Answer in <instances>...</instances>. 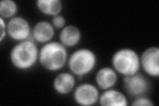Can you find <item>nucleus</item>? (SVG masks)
<instances>
[{
  "instance_id": "6e6552de",
  "label": "nucleus",
  "mask_w": 159,
  "mask_h": 106,
  "mask_svg": "<svg viewBox=\"0 0 159 106\" xmlns=\"http://www.w3.org/2000/svg\"><path fill=\"white\" fill-rule=\"evenodd\" d=\"M123 84L127 93L135 98L142 96L148 90L149 84L147 79L139 73L124 76Z\"/></svg>"
},
{
  "instance_id": "9b49d317",
  "label": "nucleus",
  "mask_w": 159,
  "mask_h": 106,
  "mask_svg": "<svg viewBox=\"0 0 159 106\" xmlns=\"http://www.w3.org/2000/svg\"><path fill=\"white\" fill-rule=\"evenodd\" d=\"M117 81V74L115 70L110 67H103L99 69L96 75L98 86L106 90L112 88Z\"/></svg>"
},
{
  "instance_id": "f3484780",
  "label": "nucleus",
  "mask_w": 159,
  "mask_h": 106,
  "mask_svg": "<svg viewBox=\"0 0 159 106\" xmlns=\"http://www.w3.org/2000/svg\"><path fill=\"white\" fill-rule=\"evenodd\" d=\"M52 24L54 27L57 29H62L65 27L66 19L61 15L54 16L52 19Z\"/></svg>"
},
{
  "instance_id": "20e7f679",
  "label": "nucleus",
  "mask_w": 159,
  "mask_h": 106,
  "mask_svg": "<svg viewBox=\"0 0 159 106\" xmlns=\"http://www.w3.org/2000/svg\"><path fill=\"white\" fill-rule=\"evenodd\" d=\"M97 63L96 54L88 48H80L73 52L68 58V67L71 73L78 79L91 72Z\"/></svg>"
},
{
  "instance_id": "39448f33",
  "label": "nucleus",
  "mask_w": 159,
  "mask_h": 106,
  "mask_svg": "<svg viewBox=\"0 0 159 106\" xmlns=\"http://www.w3.org/2000/svg\"><path fill=\"white\" fill-rule=\"evenodd\" d=\"M7 33L14 41L21 42L31 39L32 30L27 20L23 17L15 16L7 23Z\"/></svg>"
},
{
  "instance_id": "a211bd4d",
  "label": "nucleus",
  "mask_w": 159,
  "mask_h": 106,
  "mask_svg": "<svg viewBox=\"0 0 159 106\" xmlns=\"http://www.w3.org/2000/svg\"><path fill=\"white\" fill-rule=\"evenodd\" d=\"M0 28H1V36H0V42H2L7 35V24L4 19L0 17Z\"/></svg>"
},
{
  "instance_id": "4468645a",
  "label": "nucleus",
  "mask_w": 159,
  "mask_h": 106,
  "mask_svg": "<svg viewBox=\"0 0 159 106\" xmlns=\"http://www.w3.org/2000/svg\"><path fill=\"white\" fill-rule=\"evenodd\" d=\"M36 6L42 13L51 16L59 15L62 9L61 0H37Z\"/></svg>"
},
{
  "instance_id": "f257e3e1",
  "label": "nucleus",
  "mask_w": 159,
  "mask_h": 106,
  "mask_svg": "<svg viewBox=\"0 0 159 106\" xmlns=\"http://www.w3.org/2000/svg\"><path fill=\"white\" fill-rule=\"evenodd\" d=\"M67 60V49L61 43L50 41L44 44L39 50V61L48 71L56 72L61 70Z\"/></svg>"
},
{
  "instance_id": "f8f14e48",
  "label": "nucleus",
  "mask_w": 159,
  "mask_h": 106,
  "mask_svg": "<svg viewBox=\"0 0 159 106\" xmlns=\"http://www.w3.org/2000/svg\"><path fill=\"white\" fill-rule=\"evenodd\" d=\"M98 101L103 106H127L128 105L125 95L119 91L112 88L104 91Z\"/></svg>"
},
{
  "instance_id": "dca6fc26",
  "label": "nucleus",
  "mask_w": 159,
  "mask_h": 106,
  "mask_svg": "<svg viewBox=\"0 0 159 106\" xmlns=\"http://www.w3.org/2000/svg\"><path fill=\"white\" fill-rule=\"evenodd\" d=\"M133 106H153L154 103L152 101L146 97H143V95L140 97H137L132 103Z\"/></svg>"
},
{
  "instance_id": "2eb2a0df",
  "label": "nucleus",
  "mask_w": 159,
  "mask_h": 106,
  "mask_svg": "<svg viewBox=\"0 0 159 106\" xmlns=\"http://www.w3.org/2000/svg\"><path fill=\"white\" fill-rule=\"evenodd\" d=\"M17 10V4L13 0H2L0 2V16L4 19L14 17Z\"/></svg>"
},
{
  "instance_id": "f03ea898",
  "label": "nucleus",
  "mask_w": 159,
  "mask_h": 106,
  "mask_svg": "<svg viewBox=\"0 0 159 106\" xmlns=\"http://www.w3.org/2000/svg\"><path fill=\"white\" fill-rule=\"evenodd\" d=\"M39 49L33 39L19 42L10 51L9 58L14 67L21 70L33 68L39 60Z\"/></svg>"
},
{
  "instance_id": "1a4fd4ad",
  "label": "nucleus",
  "mask_w": 159,
  "mask_h": 106,
  "mask_svg": "<svg viewBox=\"0 0 159 106\" xmlns=\"http://www.w3.org/2000/svg\"><path fill=\"white\" fill-rule=\"evenodd\" d=\"M54 35V27L52 23L41 21L34 25L31 38L34 42L45 44L50 42Z\"/></svg>"
},
{
  "instance_id": "ddd939ff",
  "label": "nucleus",
  "mask_w": 159,
  "mask_h": 106,
  "mask_svg": "<svg viewBox=\"0 0 159 106\" xmlns=\"http://www.w3.org/2000/svg\"><path fill=\"white\" fill-rule=\"evenodd\" d=\"M81 31L75 25H66L60 33V43L66 47H72L79 43L81 39Z\"/></svg>"
},
{
  "instance_id": "423d86ee",
  "label": "nucleus",
  "mask_w": 159,
  "mask_h": 106,
  "mask_svg": "<svg viewBox=\"0 0 159 106\" xmlns=\"http://www.w3.org/2000/svg\"><path fill=\"white\" fill-rule=\"evenodd\" d=\"M99 91L96 85L89 83L79 85L74 92V99L78 105H93L99 100Z\"/></svg>"
},
{
  "instance_id": "7ed1b4c3",
  "label": "nucleus",
  "mask_w": 159,
  "mask_h": 106,
  "mask_svg": "<svg viewBox=\"0 0 159 106\" xmlns=\"http://www.w3.org/2000/svg\"><path fill=\"white\" fill-rule=\"evenodd\" d=\"M111 62L116 72L123 76L136 74L141 67L140 57L135 50L129 48H121L113 54Z\"/></svg>"
},
{
  "instance_id": "0eeeda50",
  "label": "nucleus",
  "mask_w": 159,
  "mask_h": 106,
  "mask_svg": "<svg viewBox=\"0 0 159 106\" xmlns=\"http://www.w3.org/2000/svg\"><path fill=\"white\" fill-rule=\"evenodd\" d=\"M141 66L145 72L151 77L159 76V48L157 47H148L140 57Z\"/></svg>"
},
{
  "instance_id": "9d476101",
  "label": "nucleus",
  "mask_w": 159,
  "mask_h": 106,
  "mask_svg": "<svg viewBox=\"0 0 159 106\" xmlns=\"http://www.w3.org/2000/svg\"><path fill=\"white\" fill-rule=\"evenodd\" d=\"M75 84L76 80L72 73L62 72L54 78L53 88L58 94L66 95L74 90Z\"/></svg>"
}]
</instances>
